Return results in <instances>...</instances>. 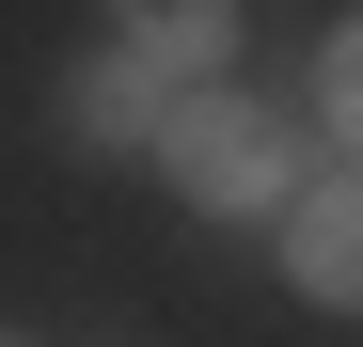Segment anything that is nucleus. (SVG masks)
I'll use <instances>...</instances> for the list:
<instances>
[{
    "label": "nucleus",
    "mask_w": 363,
    "mask_h": 347,
    "mask_svg": "<svg viewBox=\"0 0 363 347\" xmlns=\"http://www.w3.org/2000/svg\"><path fill=\"white\" fill-rule=\"evenodd\" d=\"M158 174H174V205H206V221L300 205L284 127H269V110H237V95H174V110H158Z\"/></svg>",
    "instance_id": "1"
},
{
    "label": "nucleus",
    "mask_w": 363,
    "mask_h": 347,
    "mask_svg": "<svg viewBox=\"0 0 363 347\" xmlns=\"http://www.w3.org/2000/svg\"><path fill=\"white\" fill-rule=\"evenodd\" d=\"M284 284L332 300V316H363V174H332V190L284 205Z\"/></svg>",
    "instance_id": "2"
},
{
    "label": "nucleus",
    "mask_w": 363,
    "mask_h": 347,
    "mask_svg": "<svg viewBox=\"0 0 363 347\" xmlns=\"http://www.w3.org/2000/svg\"><path fill=\"white\" fill-rule=\"evenodd\" d=\"M64 127H79V142H158V79L111 47V64H79V79H64Z\"/></svg>",
    "instance_id": "3"
},
{
    "label": "nucleus",
    "mask_w": 363,
    "mask_h": 347,
    "mask_svg": "<svg viewBox=\"0 0 363 347\" xmlns=\"http://www.w3.org/2000/svg\"><path fill=\"white\" fill-rule=\"evenodd\" d=\"M221 32H237V16H206V0H158V16H127V64H143V79H190V64H221Z\"/></svg>",
    "instance_id": "4"
},
{
    "label": "nucleus",
    "mask_w": 363,
    "mask_h": 347,
    "mask_svg": "<svg viewBox=\"0 0 363 347\" xmlns=\"http://www.w3.org/2000/svg\"><path fill=\"white\" fill-rule=\"evenodd\" d=\"M316 110H332V142H347V158H363V16H347V32H332V64H316Z\"/></svg>",
    "instance_id": "5"
}]
</instances>
